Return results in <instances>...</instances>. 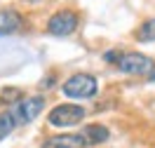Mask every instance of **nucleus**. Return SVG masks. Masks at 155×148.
Here are the masks:
<instances>
[{
    "instance_id": "f257e3e1",
    "label": "nucleus",
    "mask_w": 155,
    "mask_h": 148,
    "mask_svg": "<svg viewBox=\"0 0 155 148\" xmlns=\"http://www.w3.org/2000/svg\"><path fill=\"white\" fill-rule=\"evenodd\" d=\"M61 92L68 99H92L99 92V82L89 73H75L61 85Z\"/></svg>"
},
{
    "instance_id": "f03ea898",
    "label": "nucleus",
    "mask_w": 155,
    "mask_h": 148,
    "mask_svg": "<svg viewBox=\"0 0 155 148\" xmlns=\"http://www.w3.org/2000/svg\"><path fill=\"white\" fill-rule=\"evenodd\" d=\"M115 66L127 75H150L155 71V61L139 52H120L115 59Z\"/></svg>"
},
{
    "instance_id": "7ed1b4c3",
    "label": "nucleus",
    "mask_w": 155,
    "mask_h": 148,
    "mask_svg": "<svg viewBox=\"0 0 155 148\" xmlns=\"http://www.w3.org/2000/svg\"><path fill=\"white\" fill-rule=\"evenodd\" d=\"M85 115H87V110L78 104H59L49 110L47 120L52 127H73L78 122H82Z\"/></svg>"
},
{
    "instance_id": "20e7f679",
    "label": "nucleus",
    "mask_w": 155,
    "mask_h": 148,
    "mask_svg": "<svg viewBox=\"0 0 155 148\" xmlns=\"http://www.w3.org/2000/svg\"><path fill=\"white\" fill-rule=\"evenodd\" d=\"M42 106H45V97H28V99H21L19 104L10 106L7 110L12 113L17 127H24V125H28V122H33L38 118Z\"/></svg>"
},
{
    "instance_id": "39448f33",
    "label": "nucleus",
    "mask_w": 155,
    "mask_h": 148,
    "mask_svg": "<svg viewBox=\"0 0 155 148\" xmlns=\"http://www.w3.org/2000/svg\"><path fill=\"white\" fill-rule=\"evenodd\" d=\"M78 24H80V17H78L75 10H59L54 12L47 21V31L52 35H71L73 31L78 28Z\"/></svg>"
},
{
    "instance_id": "423d86ee",
    "label": "nucleus",
    "mask_w": 155,
    "mask_h": 148,
    "mask_svg": "<svg viewBox=\"0 0 155 148\" xmlns=\"http://www.w3.org/2000/svg\"><path fill=\"white\" fill-rule=\"evenodd\" d=\"M42 148H85L82 134H57V136L45 139Z\"/></svg>"
},
{
    "instance_id": "0eeeda50",
    "label": "nucleus",
    "mask_w": 155,
    "mask_h": 148,
    "mask_svg": "<svg viewBox=\"0 0 155 148\" xmlns=\"http://www.w3.org/2000/svg\"><path fill=\"white\" fill-rule=\"evenodd\" d=\"M21 17L14 10H0V35H12L21 28Z\"/></svg>"
},
{
    "instance_id": "6e6552de",
    "label": "nucleus",
    "mask_w": 155,
    "mask_h": 148,
    "mask_svg": "<svg viewBox=\"0 0 155 148\" xmlns=\"http://www.w3.org/2000/svg\"><path fill=\"white\" fill-rule=\"evenodd\" d=\"M82 136H85V141H92V143H104L108 139V129L104 125H89Z\"/></svg>"
},
{
    "instance_id": "1a4fd4ad",
    "label": "nucleus",
    "mask_w": 155,
    "mask_h": 148,
    "mask_svg": "<svg viewBox=\"0 0 155 148\" xmlns=\"http://www.w3.org/2000/svg\"><path fill=\"white\" fill-rule=\"evenodd\" d=\"M136 40H139V42H155V19H148L139 26Z\"/></svg>"
},
{
    "instance_id": "9d476101",
    "label": "nucleus",
    "mask_w": 155,
    "mask_h": 148,
    "mask_svg": "<svg viewBox=\"0 0 155 148\" xmlns=\"http://www.w3.org/2000/svg\"><path fill=\"white\" fill-rule=\"evenodd\" d=\"M14 129H17V122L12 118V113L10 110H2V113H0V141L7 139Z\"/></svg>"
},
{
    "instance_id": "9b49d317",
    "label": "nucleus",
    "mask_w": 155,
    "mask_h": 148,
    "mask_svg": "<svg viewBox=\"0 0 155 148\" xmlns=\"http://www.w3.org/2000/svg\"><path fill=\"white\" fill-rule=\"evenodd\" d=\"M21 92L17 87H7L2 94H0V104H5V106H14V104H19L21 101Z\"/></svg>"
},
{
    "instance_id": "f8f14e48",
    "label": "nucleus",
    "mask_w": 155,
    "mask_h": 148,
    "mask_svg": "<svg viewBox=\"0 0 155 148\" xmlns=\"http://www.w3.org/2000/svg\"><path fill=\"white\" fill-rule=\"evenodd\" d=\"M148 78H150V82H155V71L150 73V75H148Z\"/></svg>"
}]
</instances>
